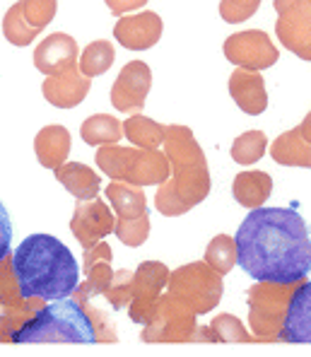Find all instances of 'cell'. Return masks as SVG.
Masks as SVG:
<instances>
[{
	"mask_svg": "<svg viewBox=\"0 0 311 357\" xmlns=\"http://www.w3.org/2000/svg\"><path fill=\"white\" fill-rule=\"evenodd\" d=\"M236 264L263 285H294L311 273L309 225L294 208H256L234 237Z\"/></svg>",
	"mask_w": 311,
	"mask_h": 357,
	"instance_id": "6da1fadb",
	"label": "cell"
},
{
	"mask_svg": "<svg viewBox=\"0 0 311 357\" xmlns=\"http://www.w3.org/2000/svg\"><path fill=\"white\" fill-rule=\"evenodd\" d=\"M22 299H68L80 285V266L61 239L51 234H29L13 256Z\"/></svg>",
	"mask_w": 311,
	"mask_h": 357,
	"instance_id": "7a4b0ae2",
	"label": "cell"
},
{
	"mask_svg": "<svg viewBox=\"0 0 311 357\" xmlns=\"http://www.w3.org/2000/svg\"><path fill=\"white\" fill-rule=\"evenodd\" d=\"M165 157L174 172L172 181H165L155 196V208L167 218L188 213L203 203L210 193V169L205 152L186 126H165Z\"/></svg>",
	"mask_w": 311,
	"mask_h": 357,
	"instance_id": "3957f363",
	"label": "cell"
},
{
	"mask_svg": "<svg viewBox=\"0 0 311 357\" xmlns=\"http://www.w3.org/2000/svg\"><path fill=\"white\" fill-rule=\"evenodd\" d=\"M13 343H97V328L75 299H58L39 309L13 333Z\"/></svg>",
	"mask_w": 311,
	"mask_h": 357,
	"instance_id": "277c9868",
	"label": "cell"
},
{
	"mask_svg": "<svg viewBox=\"0 0 311 357\" xmlns=\"http://www.w3.org/2000/svg\"><path fill=\"white\" fill-rule=\"evenodd\" d=\"M97 165L104 174L114 181L128 183V186H162L169 181V162L160 150L142 148H121V145H102L97 150Z\"/></svg>",
	"mask_w": 311,
	"mask_h": 357,
	"instance_id": "5b68a950",
	"label": "cell"
},
{
	"mask_svg": "<svg viewBox=\"0 0 311 357\" xmlns=\"http://www.w3.org/2000/svg\"><path fill=\"white\" fill-rule=\"evenodd\" d=\"M169 297L191 309L193 314H208L222 297V275L205 264H188L169 273Z\"/></svg>",
	"mask_w": 311,
	"mask_h": 357,
	"instance_id": "8992f818",
	"label": "cell"
},
{
	"mask_svg": "<svg viewBox=\"0 0 311 357\" xmlns=\"http://www.w3.org/2000/svg\"><path fill=\"white\" fill-rule=\"evenodd\" d=\"M196 331V314L179 304L169 295L160 297L147 319V328L142 333L145 343H167V340H191Z\"/></svg>",
	"mask_w": 311,
	"mask_h": 357,
	"instance_id": "52a82bcc",
	"label": "cell"
},
{
	"mask_svg": "<svg viewBox=\"0 0 311 357\" xmlns=\"http://www.w3.org/2000/svg\"><path fill=\"white\" fill-rule=\"evenodd\" d=\"M278 39L302 61H311V0H275Z\"/></svg>",
	"mask_w": 311,
	"mask_h": 357,
	"instance_id": "ba28073f",
	"label": "cell"
},
{
	"mask_svg": "<svg viewBox=\"0 0 311 357\" xmlns=\"http://www.w3.org/2000/svg\"><path fill=\"white\" fill-rule=\"evenodd\" d=\"M222 51H225V59L232 66L244 68V70H256V73L275 66L278 59H280V51L275 49L268 31L263 29L236 31V34L227 36Z\"/></svg>",
	"mask_w": 311,
	"mask_h": 357,
	"instance_id": "9c48e42d",
	"label": "cell"
},
{
	"mask_svg": "<svg viewBox=\"0 0 311 357\" xmlns=\"http://www.w3.org/2000/svg\"><path fill=\"white\" fill-rule=\"evenodd\" d=\"M169 280V268L157 261H145L130 278V319L138 324H147L152 307L160 299L162 287Z\"/></svg>",
	"mask_w": 311,
	"mask_h": 357,
	"instance_id": "30bf717a",
	"label": "cell"
},
{
	"mask_svg": "<svg viewBox=\"0 0 311 357\" xmlns=\"http://www.w3.org/2000/svg\"><path fill=\"white\" fill-rule=\"evenodd\" d=\"M152 87V70L147 63L130 61L121 68L119 77L112 85V104L123 114H138L145 107L147 92Z\"/></svg>",
	"mask_w": 311,
	"mask_h": 357,
	"instance_id": "8fae6325",
	"label": "cell"
},
{
	"mask_svg": "<svg viewBox=\"0 0 311 357\" xmlns=\"http://www.w3.org/2000/svg\"><path fill=\"white\" fill-rule=\"evenodd\" d=\"M116 227V220L112 208L104 201L94 198V201H82L73 213L70 229L75 239L80 241L85 249H92L102 241L107 234H112Z\"/></svg>",
	"mask_w": 311,
	"mask_h": 357,
	"instance_id": "7c38bea8",
	"label": "cell"
},
{
	"mask_svg": "<svg viewBox=\"0 0 311 357\" xmlns=\"http://www.w3.org/2000/svg\"><path fill=\"white\" fill-rule=\"evenodd\" d=\"M162 17L152 10L138 15H128V17H121L114 27V36L123 49L128 51H145L152 49L157 41L162 39Z\"/></svg>",
	"mask_w": 311,
	"mask_h": 357,
	"instance_id": "4fadbf2b",
	"label": "cell"
},
{
	"mask_svg": "<svg viewBox=\"0 0 311 357\" xmlns=\"http://www.w3.org/2000/svg\"><path fill=\"white\" fill-rule=\"evenodd\" d=\"M278 340L285 343H311V282H302L292 292L278 328Z\"/></svg>",
	"mask_w": 311,
	"mask_h": 357,
	"instance_id": "5bb4252c",
	"label": "cell"
},
{
	"mask_svg": "<svg viewBox=\"0 0 311 357\" xmlns=\"http://www.w3.org/2000/svg\"><path fill=\"white\" fill-rule=\"evenodd\" d=\"M34 66L46 77L77 68V41L70 34H51L34 49Z\"/></svg>",
	"mask_w": 311,
	"mask_h": 357,
	"instance_id": "9a60e30c",
	"label": "cell"
},
{
	"mask_svg": "<svg viewBox=\"0 0 311 357\" xmlns=\"http://www.w3.org/2000/svg\"><path fill=\"white\" fill-rule=\"evenodd\" d=\"M227 87H229V94L236 102V107L249 116H258L268 109V92L261 73L236 68L229 75Z\"/></svg>",
	"mask_w": 311,
	"mask_h": 357,
	"instance_id": "2e32d148",
	"label": "cell"
},
{
	"mask_svg": "<svg viewBox=\"0 0 311 357\" xmlns=\"http://www.w3.org/2000/svg\"><path fill=\"white\" fill-rule=\"evenodd\" d=\"M41 94L46 102L58 109H73L89 94V77L82 75L77 68H73L61 75L46 77L41 85Z\"/></svg>",
	"mask_w": 311,
	"mask_h": 357,
	"instance_id": "e0dca14e",
	"label": "cell"
},
{
	"mask_svg": "<svg viewBox=\"0 0 311 357\" xmlns=\"http://www.w3.org/2000/svg\"><path fill=\"white\" fill-rule=\"evenodd\" d=\"M311 116L307 114V119L292 128L289 133H282L275 143L271 145V155L278 165L282 167H311Z\"/></svg>",
	"mask_w": 311,
	"mask_h": 357,
	"instance_id": "ac0fdd59",
	"label": "cell"
},
{
	"mask_svg": "<svg viewBox=\"0 0 311 357\" xmlns=\"http://www.w3.org/2000/svg\"><path fill=\"white\" fill-rule=\"evenodd\" d=\"M34 152L39 165L46 169H58L61 165H66V157L70 152V133L66 126H44L34 138Z\"/></svg>",
	"mask_w": 311,
	"mask_h": 357,
	"instance_id": "d6986e66",
	"label": "cell"
},
{
	"mask_svg": "<svg viewBox=\"0 0 311 357\" xmlns=\"http://www.w3.org/2000/svg\"><path fill=\"white\" fill-rule=\"evenodd\" d=\"M56 172L58 183L66 186L68 193L77 198V201H94L99 196V188H102V178L92 167L82 165V162H68L61 165Z\"/></svg>",
	"mask_w": 311,
	"mask_h": 357,
	"instance_id": "ffe728a7",
	"label": "cell"
},
{
	"mask_svg": "<svg viewBox=\"0 0 311 357\" xmlns=\"http://www.w3.org/2000/svg\"><path fill=\"white\" fill-rule=\"evenodd\" d=\"M232 193H234L236 203L244 208H261L263 203L271 198L273 193V178L266 172L258 169H249L241 172V174L234 176V183H232Z\"/></svg>",
	"mask_w": 311,
	"mask_h": 357,
	"instance_id": "44dd1931",
	"label": "cell"
},
{
	"mask_svg": "<svg viewBox=\"0 0 311 357\" xmlns=\"http://www.w3.org/2000/svg\"><path fill=\"white\" fill-rule=\"evenodd\" d=\"M107 198L112 203L114 213L119 215V220H133L147 213V198L138 186L114 181L107 186Z\"/></svg>",
	"mask_w": 311,
	"mask_h": 357,
	"instance_id": "7402d4cb",
	"label": "cell"
},
{
	"mask_svg": "<svg viewBox=\"0 0 311 357\" xmlns=\"http://www.w3.org/2000/svg\"><path fill=\"white\" fill-rule=\"evenodd\" d=\"M121 128H123V135L135 145V148L157 150L162 143H165V126L147 119V116H142V114L130 116L126 123H121Z\"/></svg>",
	"mask_w": 311,
	"mask_h": 357,
	"instance_id": "603a6c76",
	"label": "cell"
},
{
	"mask_svg": "<svg viewBox=\"0 0 311 357\" xmlns=\"http://www.w3.org/2000/svg\"><path fill=\"white\" fill-rule=\"evenodd\" d=\"M80 135L87 145H116L123 138V128H121V121L109 114H97L85 119V123L80 126Z\"/></svg>",
	"mask_w": 311,
	"mask_h": 357,
	"instance_id": "cb8c5ba5",
	"label": "cell"
},
{
	"mask_svg": "<svg viewBox=\"0 0 311 357\" xmlns=\"http://www.w3.org/2000/svg\"><path fill=\"white\" fill-rule=\"evenodd\" d=\"M116 61V51H114V44L107 39H99V41H92L80 56V66L77 70L82 73L85 77H99L114 66Z\"/></svg>",
	"mask_w": 311,
	"mask_h": 357,
	"instance_id": "d4e9b609",
	"label": "cell"
},
{
	"mask_svg": "<svg viewBox=\"0 0 311 357\" xmlns=\"http://www.w3.org/2000/svg\"><path fill=\"white\" fill-rule=\"evenodd\" d=\"M205 266L213 268L218 275H227L236 266V246L229 234H218L205 249Z\"/></svg>",
	"mask_w": 311,
	"mask_h": 357,
	"instance_id": "484cf974",
	"label": "cell"
},
{
	"mask_svg": "<svg viewBox=\"0 0 311 357\" xmlns=\"http://www.w3.org/2000/svg\"><path fill=\"white\" fill-rule=\"evenodd\" d=\"M268 150V138L263 130H246L232 145V160L236 165H256Z\"/></svg>",
	"mask_w": 311,
	"mask_h": 357,
	"instance_id": "4316f807",
	"label": "cell"
},
{
	"mask_svg": "<svg viewBox=\"0 0 311 357\" xmlns=\"http://www.w3.org/2000/svg\"><path fill=\"white\" fill-rule=\"evenodd\" d=\"M3 34L5 39L10 41L13 46H29L31 41L36 39L39 31L31 29L22 17V10H20V3H15L13 8L5 13V20H3Z\"/></svg>",
	"mask_w": 311,
	"mask_h": 357,
	"instance_id": "83f0119b",
	"label": "cell"
},
{
	"mask_svg": "<svg viewBox=\"0 0 311 357\" xmlns=\"http://www.w3.org/2000/svg\"><path fill=\"white\" fill-rule=\"evenodd\" d=\"M20 10H22L24 22L31 29L41 31L51 24V20L56 17L58 3L56 0H20Z\"/></svg>",
	"mask_w": 311,
	"mask_h": 357,
	"instance_id": "f1b7e54d",
	"label": "cell"
},
{
	"mask_svg": "<svg viewBox=\"0 0 311 357\" xmlns=\"http://www.w3.org/2000/svg\"><path fill=\"white\" fill-rule=\"evenodd\" d=\"M89 280L87 282H80L75 287V297L80 302H85L89 295H102L112 287V280H114V268L112 264H97L89 268Z\"/></svg>",
	"mask_w": 311,
	"mask_h": 357,
	"instance_id": "f546056e",
	"label": "cell"
},
{
	"mask_svg": "<svg viewBox=\"0 0 311 357\" xmlns=\"http://www.w3.org/2000/svg\"><path fill=\"white\" fill-rule=\"evenodd\" d=\"M116 237L123 241L126 246H142L150 234V215H140V218L133 220H116V227H114Z\"/></svg>",
	"mask_w": 311,
	"mask_h": 357,
	"instance_id": "4dcf8cb0",
	"label": "cell"
},
{
	"mask_svg": "<svg viewBox=\"0 0 311 357\" xmlns=\"http://www.w3.org/2000/svg\"><path fill=\"white\" fill-rule=\"evenodd\" d=\"M208 333H213L215 338L213 340H234V343H249V333H246V328L241 326V321L236 317H232V314H220L218 319H215L213 324H210Z\"/></svg>",
	"mask_w": 311,
	"mask_h": 357,
	"instance_id": "1f68e13d",
	"label": "cell"
},
{
	"mask_svg": "<svg viewBox=\"0 0 311 357\" xmlns=\"http://www.w3.org/2000/svg\"><path fill=\"white\" fill-rule=\"evenodd\" d=\"M261 0H222L220 3V17L229 24L246 22L249 17H254Z\"/></svg>",
	"mask_w": 311,
	"mask_h": 357,
	"instance_id": "d6a6232c",
	"label": "cell"
},
{
	"mask_svg": "<svg viewBox=\"0 0 311 357\" xmlns=\"http://www.w3.org/2000/svg\"><path fill=\"white\" fill-rule=\"evenodd\" d=\"M10 241H13V225H10V215L5 206L0 203V261L8 256Z\"/></svg>",
	"mask_w": 311,
	"mask_h": 357,
	"instance_id": "836d02e7",
	"label": "cell"
},
{
	"mask_svg": "<svg viewBox=\"0 0 311 357\" xmlns=\"http://www.w3.org/2000/svg\"><path fill=\"white\" fill-rule=\"evenodd\" d=\"M112 261V249H109L107 241H99L97 246L92 249H85V271H89L92 266L97 264H109Z\"/></svg>",
	"mask_w": 311,
	"mask_h": 357,
	"instance_id": "e575fe53",
	"label": "cell"
},
{
	"mask_svg": "<svg viewBox=\"0 0 311 357\" xmlns=\"http://www.w3.org/2000/svg\"><path fill=\"white\" fill-rule=\"evenodd\" d=\"M107 3V8L112 10V15L116 17H121V15L130 13V10H140L147 5V0H104Z\"/></svg>",
	"mask_w": 311,
	"mask_h": 357,
	"instance_id": "d590c367",
	"label": "cell"
}]
</instances>
